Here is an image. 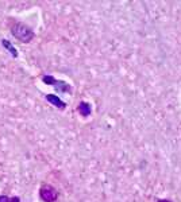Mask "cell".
<instances>
[{
  "instance_id": "6da1fadb",
  "label": "cell",
  "mask_w": 181,
  "mask_h": 202,
  "mask_svg": "<svg viewBox=\"0 0 181 202\" xmlns=\"http://www.w3.org/2000/svg\"><path fill=\"white\" fill-rule=\"evenodd\" d=\"M11 34L15 36L16 39H19L20 42H30V40L34 38V32L28 26H26L20 22H15L12 26H11Z\"/></svg>"
},
{
  "instance_id": "7a4b0ae2",
  "label": "cell",
  "mask_w": 181,
  "mask_h": 202,
  "mask_svg": "<svg viewBox=\"0 0 181 202\" xmlns=\"http://www.w3.org/2000/svg\"><path fill=\"white\" fill-rule=\"evenodd\" d=\"M39 196L45 202H54L57 200V190L50 185H43L39 190Z\"/></svg>"
},
{
  "instance_id": "3957f363",
  "label": "cell",
  "mask_w": 181,
  "mask_h": 202,
  "mask_svg": "<svg viewBox=\"0 0 181 202\" xmlns=\"http://www.w3.org/2000/svg\"><path fill=\"white\" fill-rule=\"evenodd\" d=\"M46 100L50 101L54 106H57V108H60V109H64V108H65V102L62 101L61 98H58L57 96H54V94H47V96H46Z\"/></svg>"
},
{
  "instance_id": "277c9868",
  "label": "cell",
  "mask_w": 181,
  "mask_h": 202,
  "mask_svg": "<svg viewBox=\"0 0 181 202\" xmlns=\"http://www.w3.org/2000/svg\"><path fill=\"white\" fill-rule=\"evenodd\" d=\"M79 112L81 113L83 116H89L91 115V105L88 102L83 101L79 104Z\"/></svg>"
},
{
  "instance_id": "5b68a950",
  "label": "cell",
  "mask_w": 181,
  "mask_h": 202,
  "mask_svg": "<svg viewBox=\"0 0 181 202\" xmlns=\"http://www.w3.org/2000/svg\"><path fill=\"white\" fill-rule=\"evenodd\" d=\"M2 45L4 46L6 49L10 51V54H11V56H12V57H18L16 49H15V47H14L12 45H11V43H10V40H7V39H3V40H2Z\"/></svg>"
},
{
  "instance_id": "8992f818",
  "label": "cell",
  "mask_w": 181,
  "mask_h": 202,
  "mask_svg": "<svg viewBox=\"0 0 181 202\" xmlns=\"http://www.w3.org/2000/svg\"><path fill=\"white\" fill-rule=\"evenodd\" d=\"M43 82H46V84H50V85H55V84H57V81H55L54 78H53V77H51V76H45V77H43Z\"/></svg>"
},
{
  "instance_id": "52a82bcc",
  "label": "cell",
  "mask_w": 181,
  "mask_h": 202,
  "mask_svg": "<svg viewBox=\"0 0 181 202\" xmlns=\"http://www.w3.org/2000/svg\"><path fill=\"white\" fill-rule=\"evenodd\" d=\"M8 201H10L8 197H6V196H2V197H0V202H8Z\"/></svg>"
},
{
  "instance_id": "ba28073f",
  "label": "cell",
  "mask_w": 181,
  "mask_h": 202,
  "mask_svg": "<svg viewBox=\"0 0 181 202\" xmlns=\"http://www.w3.org/2000/svg\"><path fill=\"white\" fill-rule=\"evenodd\" d=\"M11 202H19V198H12V200H11Z\"/></svg>"
},
{
  "instance_id": "9c48e42d",
  "label": "cell",
  "mask_w": 181,
  "mask_h": 202,
  "mask_svg": "<svg viewBox=\"0 0 181 202\" xmlns=\"http://www.w3.org/2000/svg\"><path fill=\"white\" fill-rule=\"evenodd\" d=\"M158 202H170V201H166V200H160Z\"/></svg>"
}]
</instances>
